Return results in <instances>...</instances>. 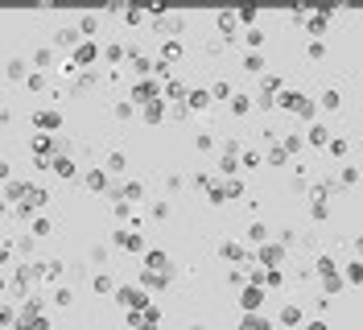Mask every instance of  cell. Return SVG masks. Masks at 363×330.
Segmentation results:
<instances>
[{
  "instance_id": "obj_1",
  "label": "cell",
  "mask_w": 363,
  "mask_h": 330,
  "mask_svg": "<svg viewBox=\"0 0 363 330\" xmlns=\"http://www.w3.org/2000/svg\"><path fill=\"white\" fill-rule=\"evenodd\" d=\"M116 302H120V306H128V310L136 314V310H144V306H149V297H144V289L124 285V289H116Z\"/></svg>"
},
{
  "instance_id": "obj_2",
  "label": "cell",
  "mask_w": 363,
  "mask_h": 330,
  "mask_svg": "<svg viewBox=\"0 0 363 330\" xmlns=\"http://www.w3.org/2000/svg\"><path fill=\"white\" fill-rule=\"evenodd\" d=\"M281 107H289V112H297V116H314V103H310L306 95H297V91H285V95H281Z\"/></svg>"
},
{
  "instance_id": "obj_3",
  "label": "cell",
  "mask_w": 363,
  "mask_h": 330,
  "mask_svg": "<svg viewBox=\"0 0 363 330\" xmlns=\"http://www.w3.org/2000/svg\"><path fill=\"white\" fill-rule=\"evenodd\" d=\"M256 260H260L264 268H281V260H285V244H264Z\"/></svg>"
},
{
  "instance_id": "obj_4",
  "label": "cell",
  "mask_w": 363,
  "mask_h": 330,
  "mask_svg": "<svg viewBox=\"0 0 363 330\" xmlns=\"http://www.w3.org/2000/svg\"><path fill=\"white\" fill-rule=\"evenodd\" d=\"M239 306H244L248 314H256V310L264 306V289H260V285H252V289H244V293H239Z\"/></svg>"
},
{
  "instance_id": "obj_5",
  "label": "cell",
  "mask_w": 363,
  "mask_h": 330,
  "mask_svg": "<svg viewBox=\"0 0 363 330\" xmlns=\"http://www.w3.org/2000/svg\"><path fill=\"white\" fill-rule=\"evenodd\" d=\"M132 99L144 103V107H149V103H157V83H136V87H132Z\"/></svg>"
},
{
  "instance_id": "obj_6",
  "label": "cell",
  "mask_w": 363,
  "mask_h": 330,
  "mask_svg": "<svg viewBox=\"0 0 363 330\" xmlns=\"http://www.w3.org/2000/svg\"><path fill=\"white\" fill-rule=\"evenodd\" d=\"M219 256H223V260H244L248 252H244V244H235V239H223V244H219Z\"/></svg>"
},
{
  "instance_id": "obj_7",
  "label": "cell",
  "mask_w": 363,
  "mask_h": 330,
  "mask_svg": "<svg viewBox=\"0 0 363 330\" xmlns=\"http://www.w3.org/2000/svg\"><path fill=\"white\" fill-rule=\"evenodd\" d=\"M54 46H70V50H79V29L70 25V29H58L54 33Z\"/></svg>"
},
{
  "instance_id": "obj_8",
  "label": "cell",
  "mask_w": 363,
  "mask_h": 330,
  "mask_svg": "<svg viewBox=\"0 0 363 330\" xmlns=\"http://www.w3.org/2000/svg\"><path fill=\"white\" fill-rule=\"evenodd\" d=\"M58 124H62L58 112H33V128H58Z\"/></svg>"
},
{
  "instance_id": "obj_9",
  "label": "cell",
  "mask_w": 363,
  "mask_h": 330,
  "mask_svg": "<svg viewBox=\"0 0 363 330\" xmlns=\"http://www.w3.org/2000/svg\"><path fill=\"white\" fill-rule=\"evenodd\" d=\"M50 202V194L42 190V186H29V194H25V206H29V211H33V206H46Z\"/></svg>"
},
{
  "instance_id": "obj_10",
  "label": "cell",
  "mask_w": 363,
  "mask_h": 330,
  "mask_svg": "<svg viewBox=\"0 0 363 330\" xmlns=\"http://www.w3.org/2000/svg\"><path fill=\"white\" fill-rule=\"evenodd\" d=\"M54 173H58V177H75V173H79V165H75L70 157H54Z\"/></svg>"
},
{
  "instance_id": "obj_11",
  "label": "cell",
  "mask_w": 363,
  "mask_h": 330,
  "mask_svg": "<svg viewBox=\"0 0 363 330\" xmlns=\"http://www.w3.org/2000/svg\"><path fill=\"white\" fill-rule=\"evenodd\" d=\"M140 198H144V186L140 182H128L124 190H120V202H140Z\"/></svg>"
},
{
  "instance_id": "obj_12",
  "label": "cell",
  "mask_w": 363,
  "mask_h": 330,
  "mask_svg": "<svg viewBox=\"0 0 363 330\" xmlns=\"http://www.w3.org/2000/svg\"><path fill=\"white\" fill-rule=\"evenodd\" d=\"M70 62H75V66H87V62H95V46H91V42H87V46H79Z\"/></svg>"
},
{
  "instance_id": "obj_13",
  "label": "cell",
  "mask_w": 363,
  "mask_h": 330,
  "mask_svg": "<svg viewBox=\"0 0 363 330\" xmlns=\"http://www.w3.org/2000/svg\"><path fill=\"white\" fill-rule=\"evenodd\" d=\"M165 260H169L165 252H149V260H144V268H149V273H161V268H169Z\"/></svg>"
},
{
  "instance_id": "obj_14",
  "label": "cell",
  "mask_w": 363,
  "mask_h": 330,
  "mask_svg": "<svg viewBox=\"0 0 363 330\" xmlns=\"http://www.w3.org/2000/svg\"><path fill=\"white\" fill-rule=\"evenodd\" d=\"M244 330H272V318H260V314H248V318H244Z\"/></svg>"
},
{
  "instance_id": "obj_15",
  "label": "cell",
  "mask_w": 363,
  "mask_h": 330,
  "mask_svg": "<svg viewBox=\"0 0 363 330\" xmlns=\"http://www.w3.org/2000/svg\"><path fill=\"white\" fill-rule=\"evenodd\" d=\"M248 239L264 248V244H268V227H264V223H252V227H248Z\"/></svg>"
},
{
  "instance_id": "obj_16",
  "label": "cell",
  "mask_w": 363,
  "mask_h": 330,
  "mask_svg": "<svg viewBox=\"0 0 363 330\" xmlns=\"http://www.w3.org/2000/svg\"><path fill=\"white\" fill-rule=\"evenodd\" d=\"M186 103L198 112V107H206V103H210V91H206V87H202V91H190V95H186Z\"/></svg>"
},
{
  "instance_id": "obj_17",
  "label": "cell",
  "mask_w": 363,
  "mask_h": 330,
  "mask_svg": "<svg viewBox=\"0 0 363 330\" xmlns=\"http://www.w3.org/2000/svg\"><path fill=\"white\" fill-rule=\"evenodd\" d=\"M87 186H91V190H103V186H107V173H103V169H91V173H87Z\"/></svg>"
},
{
  "instance_id": "obj_18",
  "label": "cell",
  "mask_w": 363,
  "mask_h": 330,
  "mask_svg": "<svg viewBox=\"0 0 363 330\" xmlns=\"http://www.w3.org/2000/svg\"><path fill=\"white\" fill-rule=\"evenodd\" d=\"M281 322H285V326H297V322H301V306H285V310H281Z\"/></svg>"
},
{
  "instance_id": "obj_19",
  "label": "cell",
  "mask_w": 363,
  "mask_h": 330,
  "mask_svg": "<svg viewBox=\"0 0 363 330\" xmlns=\"http://www.w3.org/2000/svg\"><path fill=\"white\" fill-rule=\"evenodd\" d=\"M181 95H186V87H181V83H177V79H173V83H169V87H165V103H177V99H181Z\"/></svg>"
},
{
  "instance_id": "obj_20",
  "label": "cell",
  "mask_w": 363,
  "mask_h": 330,
  "mask_svg": "<svg viewBox=\"0 0 363 330\" xmlns=\"http://www.w3.org/2000/svg\"><path fill=\"white\" fill-rule=\"evenodd\" d=\"M29 149H33V157H38V153H50L54 140H50V136H33V140H29Z\"/></svg>"
},
{
  "instance_id": "obj_21",
  "label": "cell",
  "mask_w": 363,
  "mask_h": 330,
  "mask_svg": "<svg viewBox=\"0 0 363 330\" xmlns=\"http://www.w3.org/2000/svg\"><path fill=\"white\" fill-rule=\"evenodd\" d=\"M107 173H124V153H107Z\"/></svg>"
},
{
  "instance_id": "obj_22",
  "label": "cell",
  "mask_w": 363,
  "mask_h": 330,
  "mask_svg": "<svg viewBox=\"0 0 363 330\" xmlns=\"http://www.w3.org/2000/svg\"><path fill=\"white\" fill-rule=\"evenodd\" d=\"M347 281H351V285L363 281V260H351V264H347Z\"/></svg>"
},
{
  "instance_id": "obj_23",
  "label": "cell",
  "mask_w": 363,
  "mask_h": 330,
  "mask_svg": "<svg viewBox=\"0 0 363 330\" xmlns=\"http://www.w3.org/2000/svg\"><path fill=\"white\" fill-rule=\"evenodd\" d=\"M161 58H165V62H177V58H181V46H177V42H165V46H161Z\"/></svg>"
},
{
  "instance_id": "obj_24",
  "label": "cell",
  "mask_w": 363,
  "mask_h": 330,
  "mask_svg": "<svg viewBox=\"0 0 363 330\" xmlns=\"http://www.w3.org/2000/svg\"><path fill=\"white\" fill-rule=\"evenodd\" d=\"M9 79H29V75H25V62H21V58H9Z\"/></svg>"
},
{
  "instance_id": "obj_25",
  "label": "cell",
  "mask_w": 363,
  "mask_h": 330,
  "mask_svg": "<svg viewBox=\"0 0 363 330\" xmlns=\"http://www.w3.org/2000/svg\"><path fill=\"white\" fill-rule=\"evenodd\" d=\"M91 285H95V293H112V289H116L107 273H99V277H95V281H91Z\"/></svg>"
},
{
  "instance_id": "obj_26",
  "label": "cell",
  "mask_w": 363,
  "mask_h": 330,
  "mask_svg": "<svg viewBox=\"0 0 363 330\" xmlns=\"http://www.w3.org/2000/svg\"><path fill=\"white\" fill-rule=\"evenodd\" d=\"M79 29H83V33H95V29H99V17H95V13H87V17L79 21Z\"/></svg>"
},
{
  "instance_id": "obj_27",
  "label": "cell",
  "mask_w": 363,
  "mask_h": 330,
  "mask_svg": "<svg viewBox=\"0 0 363 330\" xmlns=\"http://www.w3.org/2000/svg\"><path fill=\"white\" fill-rule=\"evenodd\" d=\"M5 194H9L13 202H17L21 194H29V186H25V182H9V186H5Z\"/></svg>"
},
{
  "instance_id": "obj_28",
  "label": "cell",
  "mask_w": 363,
  "mask_h": 330,
  "mask_svg": "<svg viewBox=\"0 0 363 330\" xmlns=\"http://www.w3.org/2000/svg\"><path fill=\"white\" fill-rule=\"evenodd\" d=\"M132 66H136V75H149V66H153V62H149L144 54H136V50H132Z\"/></svg>"
},
{
  "instance_id": "obj_29",
  "label": "cell",
  "mask_w": 363,
  "mask_h": 330,
  "mask_svg": "<svg viewBox=\"0 0 363 330\" xmlns=\"http://www.w3.org/2000/svg\"><path fill=\"white\" fill-rule=\"evenodd\" d=\"M75 302V289H58L54 293V306H70Z\"/></svg>"
},
{
  "instance_id": "obj_30",
  "label": "cell",
  "mask_w": 363,
  "mask_h": 330,
  "mask_svg": "<svg viewBox=\"0 0 363 330\" xmlns=\"http://www.w3.org/2000/svg\"><path fill=\"white\" fill-rule=\"evenodd\" d=\"M310 140H314V144H330V136H326V128H322V124H314V128H310Z\"/></svg>"
},
{
  "instance_id": "obj_31",
  "label": "cell",
  "mask_w": 363,
  "mask_h": 330,
  "mask_svg": "<svg viewBox=\"0 0 363 330\" xmlns=\"http://www.w3.org/2000/svg\"><path fill=\"white\" fill-rule=\"evenodd\" d=\"M25 83H29V91H42V87H46V75H42V70H33Z\"/></svg>"
},
{
  "instance_id": "obj_32",
  "label": "cell",
  "mask_w": 363,
  "mask_h": 330,
  "mask_svg": "<svg viewBox=\"0 0 363 330\" xmlns=\"http://www.w3.org/2000/svg\"><path fill=\"white\" fill-rule=\"evenodd\" d=\"M260 66H264V58H260V54H248V58H244V70H252V75H256Z\"/></svg>"
},
{
  "instance_id": "obj_33",
  "label": "cell",
  "mask_w": 363,
  "mask_h": 330,
  "mask_svg": "<svg viewBox=\"0 0 363 330\" xmlns=\"http://www.w3.org/2000/svg\"><path fill=\"white\" fill-rule=\"evenodd\" d=\"M248 107H252V103H248V95H235V99H231V112H235V116H244Z\"/></svg>"
},
{
  "instance_id": "obj_34",
  "label": "cell",
  "mask_w": 363,
  "mask_h": 330,
  "mask_svg": "<svg viewBox=\"0 0 363 330\" xmlns=\"http://www.w3.org/2000/svg\"><path fill=\"white\" fill-rule=\"evenodd\" d=\"M33 235H50V219H33V227H29Z\"/></svg>"
},
{
  "instance_id": "obj_35",
  "label": "cell",
  "mask_w": 363,
  "mask_h": 330,
  "mask_svg": "<svg viewBox=\"0 0 363 330\" xmlns=\"http://www.w3.org/2000/svg\"><path fill=\"white\" fill-rule=\"evenodd\" d=\"M50 58H54L50 50H33V66H46V62H50Z\"/></svg>"
},
{
  "instance_id": "obj_36",
  "label": "cell",
  "mask_w": 363,
  "mask_h": 330,
  "mask_svg": "<svg viewBox=\"0 0 363 330\" xmlns=\"http://www.w3.org/2000/svg\"><path fill=\"white\" fill-rule=\"evenodd\" d=\"M330 153H335V157H347V140H330Z\"/></svg>"
},
{
  "instance_id": "obj_37",
  "label": "cell",
  "mask_w": 363,
  "mask_h": 330,
  "mask_svg": "<svg viewBox=\"0 0 363 330\" xmlns=\"http://www.w3.org/2000/svg\"><path fill=\"white\" fill-rule=\"evenodd\" d=\"M322 107H339V91H326L322 95Z\"/></svg>"
},
{
  "instance_id": "obj_38",
  "label": "cell",
  "mask_w": 363,
  "mask_h": 330,
  "mask_svg": "<svg viewBox=\"0 0 363 330\" xmlns=\"http://www.w3.org/2000/svg\"><path fill=\"white\" fill-rule=\"evenodd\" d=\"M248 46H264V33H260V29H248Z\"/></svg>"
},
{
  "instance_id": "obj_39",
  "label": "cell",
  "mask_w": 363,
  "mask_h": 330,
  "mask_svg": "<svg viewBox=\"0 0 363 330\" xmlns=\"http://www.w3.org/2000/svg\"><path fill=\"white\" fill-rule=\"evenodd\" d=\"M306 330H330V326H326V322H310Z\"/></svg>"
},
{
  "instance_id": "obj_40",
  "label": "cell",
  "mask_w": 363,
  "mask_h": 330,
  "mask_svg": "<svg viewBox=\"0 0 363 330\" xmlns=\"http://www.w3.org/2000/svg\"><path fill=\"white\" fill-rule=\"evenodd\" d=\"M132 330H153V326H132Z\"/></svg>"
},
{
  "instance_id": "obj_41",
  "label": "cell",
  "mask_w": 363,
  "mask_h": 330,
  "mask_svg": "<svg viewBox=\"0 0 363 330\" xmlns=\"http://www.w3.org/2000/svg\"><path fill=\"white\" fill-rule=\"evenodd\" d=\"M190 330H206V326H190Z\"/></svg>"
},
{
  "instance_id": "obj_42",
  "label": "cell",
  "mask_w": 363,
  "mask_h": 330,
  "mask_svg": "<svg viewBox=\"0 0 363 330\" xmlns=\"http://www.w3.org/2000/svg\"><path fill=\"white\" fill-rule=\"evenodd\" d=\"M359 173H363V169H359Z\"/></svg>"
}]
</instances>
